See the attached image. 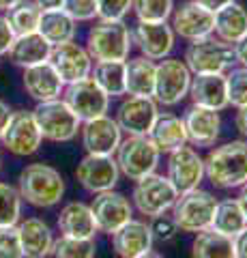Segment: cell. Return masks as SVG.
Returning <instances> with one entry per match:
<instances>
[{
	"instance_id": "484cf974",
	"label": "cell",
	"mask_w": 247,
	"mask_h": 258,
	"mask_svg": "<svg viewBox=\"0 0 247 258\" xmlns=\"http://www.w3.org/2000/svg\"><path fill=\"white\" fill-rule=\"evenodd\" d=\"M24 258H47L54 245L52 228L39 217H28L18 226Z\"/></svg>"
},
{
	"instance_id": "9c48e42d",
	"label": "cell",
	"mask_w": 247,
	"mask_h": 258,
	"mask_svg": "<svg viewBox=\"0 0 247 258\" xmlns=\"http://www.w3.org/2000/svg\"><path fill=\"white\" fill-rule=\"evenodd\" d=\"M191 84V71L181 58H170L166 56L163 60L157 62L155 74V91L153 99L161 106H177L189 93Z\"/></svg>"
},
{
	"instance_id": "e575fe53",
	"label": "cell",
	"mask_w": 247,
	"mask_h": 258,
	"mask_svg": "<svg viewBox=\"0 0 247 258\" xmlns=\"http://www.w3.org/2000/svg\"><path fill=\"white\" fill-rule=\"evenodd\" d=\"M52 258H95V239L60 237L52 245Z\"/></svg>"
},
{
	"instance_id": "ab89813d",
	"label": "cell",
	"mask_w": 247,
	"mask_h": 258,
	"mask_svg": "<svg viewBox=\"0 0 247 258\" xmlns=\"http://www.w3.org/2000/svg\"><path fill=\"white\" fill-rule=\"evenodd\" d=\"M0 258H24L18 226L0 228Z\"/></svg>"
},
{
	"instance_id": "8992f818",
	"label": "cell",
	"mask_w": 247,
	"mask_h": 258,
	"mask_svg": "<svg viewBox=\"0 0 247 258\" xmlns=\"http://www.w3.org/2000/svg\"><path fill=\"white\" fill-rule=\"evenodd\" d=\"M114 155L121 174L129 181H140L155 172L161 153L148 136H127L125 140H121Z\"/></svg>"
},
{
	"instance_id": "c3c4849f",
	"label": "cell",
	"mask_w": 247,
	"mask_h": 258,
	"mask_svg": "<svg viewBox=\"0 0 247 258\" xmlns=\"http://www.w3.org/2000/svg\"><path fill=\"white\" fill-rule=\"evenodd\" d=\"M41 11H54V9H62V3L65 0H33Z\"/></svg>"
},
{
	"instance_id": "7c38bea8",
	"label": "cell",
	"mask_w": 247,
	"mask_h": 258,
	"mask_svg": "<svg viewBox=\"0 0 247 258\" xmlns=\"http://www.w3.org/2000/svg\"><path fill=\"white\" fill-rule=\"evenodd\" d=\"M159 114V106L153 97H135L127 95L118 103L114 120L127 136H148L155 118Z\"/></svg>"
},
{
	"instance_id": "db71d44e",
	"label": "cell",
	"mask_w": 247,
	"mask_h": 258,
	"mask_svg": "<svg viewBox=\"0 0 247 258\" xmlns=\"http://www.w3.org/2000/svg\"><path fill=\"white\" fill-rule=\"evenodd\" d=\"M0 164H3V159H0Z\"/></svg>"
},
{
	"instance_id": "2e32d148",
	"label": "cell",
	"mask_w": 247,
	"mask_h": 258,
	"mask_svg": "<svg viewBox=\"0 0 247 258\" xmlns=\"http://www.w3.org/2000/svg\"><path fill=\"white\" fill-rule=\"evenodd\" d=\"M91 211L95 215V222H97V228L101 232L112 235L114 230H118L123 224L131 220L133 207L129 203V198L123 196L121 191L108 189V191L95 194L91 203Z\"/></svg>"
},
{
	"instance_id": "1f68e13d",
	"label": "cell",
	"mask_w": 247,
	"mask_h": 258,
	"mask_svg": "<svg viewBox=\"0 0 247 258\" xmlns=\"http://www.w3.org/2000/svg\"><path fill=\"white\" fill-rule=\"evenodd\" d=\"M245 226H247V217H245L236 198L217 200L213 222H211V228L215 232H221V235H226V237H236Z\"/></svg>"
},
{
	"instance_id": "9a60e30c",
	"label": "cell",
	"mask_w": 247,
	"mask_h": 258,
	"mask_svg": "<svg viewBox=\"0 0 247 258\" xmlns=\"http://www.w3.org/2000/svg\"><path fill=\"white\" fill-rule=\"evenodd\" d=\"M47 62L54 67V71H56L58 78L62 80V84L77 82V80L91 76V71H93L91 54L86 52V47L77 45L75 41L52 45Z\"/></svg>"
},
{
	"instance_id": "cb8c5ba5",
	"label": "cell",
	"mask_w": 247,
	"mask_h": 258,
	"mask_svg": "<svg viewBox=\"0 0 247 258\" xmlns=\"http://www.w3.org/2000/svg\"><path fill=\"white\" fill-rule=\"evenodd\" d=\"M58 230L62 237L73 239H95L99 232L91 205L84 203H69L60 209L58 215Z\"/></svg>"
},
{
	"instance_id": "74e56055",
	"label": "cell",
	"mask_w": 247,
	"mask_h": 258,
	"mask_svg": "<svg viewBox=\"0 0 247 258\" xmlns=\"http://www.w3.org/2000/svg\"><path fill=\"white\" fill-rule=\"evenodd\" d=\"M228 106L241 108L247 103V67H232L226 71Z\"/></svg>"
},
{
	"instance_id": "4316f807",
	"label": "cell",
	"mask_w": 247,
	"mask_h": 258,
	"mask_svg": "<svg viewBox=\"0 0 247 258\" xmlns=\"http://www.w3.org/2000/svg\"><path fill=\"white\" fill-rule=\"evenodd\" d=\"M213 35L226 43H236L243 35H247V9L234 3L226 5L224 9L213 13Z\"/></svg>"
},
{
	"instance_id": "3957f363",
	"label": "cell",
	"mask_w": 247,
	"mask_h": 258,
	"mask_svg": "<svg viewBox=\"0 0 247 258\" xmlns=\"http://www.w3.org/2000/svg\"><path fill=\"white\" fill-rule=\"evenodd\" d=\"M131 30L125 22L99 20L86 35V52L93 60H127L131 52Z\"/></svg>"
},
{
	"instance_id": "f1b7e54d",
	"label": "cell",
	"mask_w": 247,
	"mask_h": 258,
	"mask_svg": "<svg viewBox=\"0 0 247 258\" xmlns=\"http://www.w3.org/2000/svg\"><path fill=\"white\" fill-rule=\"evenodd\" d=\"M50 50H52V45L39 32H30V35L15 37V41L7 54H9L13 64H18L22 69H28V67H35V64L47 62Z\"/></svg>"
},
{
	"instance_id": "d4e9b609",
	"label": "cell",
	"mask_w": 247,
	"mask_h": 258,
	"mask_svg": "<svg viewBox=\"0 0 247 258\" xmlns=\"http://www.w3.org/2000/svg\"><path fill=\"white\" fill-rule=\"evenodd\" d=\"M150 142L157 147L159 153H172L187 144V132L183 118L172 112H159L153 127L148 132Z\"/></svg>"
},
{
	"instance_id": "bcb514c9",
	"label": "cell",
	"mask_w": 247,
	"mask_h": 258,
	"mask_svg": "<svg viewBox=\"0 0 247 258\" xmlns=\"http://www.w3.org/2000/svg\"><path fill=\"white\" fill-rule=\"evenodd\" d=\"M194 3H198L200 7H204L206 11H211V13H215V11H219V9H224L226 5H230V3H234V0H194Z\"/></svg>"
},
{
	"instance_id": "7a4b0ae2",
	"label": "cell",
	"mask_w": 247,
	"mask_h": 258,
	"mask_svg": "<svg viewBox=\"0 0 247 258\" xmlns=\"http://www.w3.org/2000/svg\"><path fill=\"white\" fill-rule=\"evenodd\" d=\"M18 191L28 205L50 209L56 207L65 196V181L56 168L47 164H30L20 172Z\"/></svg>"
},
{
	"instance_id": "5bb4252c",
	"label": "cell",
	"mask_w": 247,
	"mask_h": 258,
	"mask_svg": "<svg viewBox=\"0 0 247 258\" xmlns=\"http://www.w3.org/2000/svg\"><path fill=\"white\" fill-rule=\"evenodd\" d=\"M75 176L86 191L99 194L116 187L121 170H118L114 155H91V153H86V157L77 164Z\"/></svg>"
},
{
	"instance_id": "f6af8a7d",
	"label": "cell",
	"mask_w": 247,
	"mask_h": 258,
	"mask_svg": "<svg viewBox=\"0 0 247 258\" xmlns=\"http://www.w3.org/2000/svg\"><path fill=\"white\" fill-rule=\"evenodd\" d=\"M234 241V252H236V258H247V226L238 232L236 237H232Z\"/></svg>"
},
{
	"instance_id": "30bf717a",
	"label": "cell",
	"mask_w": 247,
	"mask_h": 258,
	"mask_svg": "<svg viewBox=\"0 0 247 258\" xmlns=\"http://www.w3.org/2000/svg\"><path fill=\"white\" fill-rule=\"evenodd\" d=\"M179 191L174 189V185L168 181V176L163 174H148L144 179L135 181L133 187V207L138 209L142 215L155 217L161 213H168L174 200H177Z\"/></svg>"
},
{
	"instance_id": "52a82bcc",
	"label": "cell",
	"mask_w": 247,
	"mask_h": 258,
	"mask_svg": "<svg viewBox=\"0 0 247 258\" xmlns=\"http://www.w3.org/2000/svg\"><path fill=\"white\" fill-rule=\"evenodd\" d=\"M33 114L43 140L50 142H71L77 136L79 127H82V120L71 112V108L60 97L37 103Z\"/></svg>"
},
{
	"instance_id": "ba28073f",
	"label": "cell",
	"mask_w": 247,
	"mask_h": 258,
	"mask_svg": "<svg viewBox=\"0 0 247 258\" xmlns=\"http://www.w3.org/2000/svg\"><path fill=\"white\" fill-rule=\"evenodd\" d=\"M62 101L71 108V112L82 120H93L110 110V97L99 88V84L93 80V76H86L77 82L65 84L62 88Z\"/></svg>"
},
{
	"instance_id": "d6986e66",
	"label": "cell",
	"mask_w": 247,
	"mask_h": 258,
	"mask_svg": "<svg viewBox=\"0 0 247 258\" xmlns=\"http://www.w3.org/2000/svg\"><path fill=\"white\" fill-rule=\"evenodd\" d=\"M79 134H82V144L86 153H91V155H114L123 140L121 127L108 114L84 120L79 127Z\"/></svg>"
},
{
	"instance_id": "83f0119b",
	"label": "cell",
	"mask_w": 247,
	"mask_h": 258,
	"mask_svg": "<svg viewBox=\"0 0 247 258\" xmlns=\"http://www.w3.org/2000/svg\"><path fill=\"white\" fill-rule=\"evenodd\" d=\"M155 74L157 62L146 56H135L125 60V88L127 95L135 97H153L155 91Z\"/></svg>"
},
{
	"instance_id": "ffe728a7",
	"label": "cell",
	"mask_w": 247,
	"mask_h": 258,
	"mask_svg": "<svg viewBox=\"0 0 247 258\" xmlns=\"http://www.w3.org/2000/svg\"><path fill=\"white\" fill-rule=\"evenodd\" d=\"M185 132H187V142H191L194 147H213L219 138L221 132V116L219 112L209 110V108H200V106H191L185 116Z\"/></svg>"
},
{
	"instance_id": "f546056e",
	"label": "cell",
	"mask_w": 247,
	"mask_h": 258,
	"mask_svg": "<svg viewBox=\"0 0 247 258\" xmlns=\"http://www.w3.org/2000/svg\"><path fill=\"white\" fill-rule=\"evenodd\" d=\"M37 32L50 45H58V43H67L75 39L77 32V22L67 15L62 9H54V11H41V20H39V28Z\"/></svg>"
},
{
	"instance_id": "e0dca14e",
	"label": "cell",
	"mask_w": 247,
	"mask_h": 258,
	"mask_svg": "<svg viewBox=\"0 0 247 258\" xmlns=\"http://www.w3.org/2000/svg\"><path fill=\"white\" fill-rule=\"evenodd\" d=\"M174 30L168 22H138L131 32V41L138 45L142 56L150 60H163L174 47Z\"/></svg>"
},
{
	"instance_id": "816d5d0a",
	"label": "cell",
	"mask_w": 247,
	"mask_h": 258,
	"mask_svg": "<svg viewBox=\"0 0 247 258\" xmlns=\"http://www.w3.org/2000/svg\"><path fill=\"white\" fill-rule=\"evenodd\" d=\"M20 0H0V11H9L13 5H18Z\"/></svg>"
},
{
	"instance_id": "60d3db41",
	"label": "cell",
	"mask_w": 247,
	"mask_h": 258,
	"mask_svg": "<svg viewBox=\"0 0 247 258\" xmlns=\"http://www.w3.org/2000/svg\"><path fill=\"white\" fill-rule=\"evenodd\" d=\"M150 235H153V241H159V243H168V241H172L174 237H177V224H174L172 215H155L150 217Z\"/></svg>"
},
{
	"instance_id": "d590c367",
	"label": "cell",
	"mask_w": 247,
	"mask_h": 258,
	"mask_svg": "<svg viewBox=\"0 0 247 258\" xmlns=\"http://www.w3.org/2000/svg\"><path fill=\"white\" fill-rule=\"evenodd\" d=\"M131 11L138 22H168L174 11V0H133Z\"/></svg>"
},
{
	"instance_id": "ee69618b",
	"label": "cell",
	"mask_w": 247,
	"mask_h": 258,
	"mask_svg": "<svg viewBox=\"0 0 247 258\" xmlns=\"http://www.w3.org/2000/svg\"><path fill=\"white\" fill-rule=\"evenodd\" d=\"M232 50H234V58L241 67H247V35H243L236 43H232Z\"/></svg>"
},
{
	"instance_id": "8d00e7d4",
	"label": "cell",
	"mask_w": 247,
	"mask_h": 258,
	"mask_svg": "<svg viewBox=\"0 0 247 258\" xmlns=\"http://www.w3.org/2000/svg\"><path fill=\"white\" fill-rule=\"evenodd\" d=\"M22 215V196L9 183L0 181V228L15 226Z\"/></svg>"
},
{
	"instance_id": "4fadbf2b",
	"label": "cell",
	"mask_w": 247,
	"mask_h": 258,
	"mask_svg": "<svg viewBox=\"0 0 247 258\" xmlns=\"http://www.w3.org/2000/svg\"><path fill=\"white\" fill-rule=\"evenodd\" d=\"M168 181L179 194L200 187L204 179V159L196 149L183 144L181 149L168 153Z\"/></svg>"
},
{
	"instance_id": "44dd1931",
	"label": "cell",
	"mask_w": 247,
	"mask_h": 258,
	"mask_svg": "<svg viewBox=\"0 0 247 258\" xmlns=\"http://www.w3.org/2000/svg\"><path fill=\"white\" fill-rule=\"evenodd\" d=\"M187 97L194 106L209 108L221 112L228 108V91H226V74H200L191 76Z\"/></svg>"
},
{
	"instance_id": "681fc988",
	"label": "cell",
	"mask_w": 247,
	"mask_h": 258,
	"mask_svg": "<svg viewBox=\"0 0 247 258\" xmlns=\"http://www.w3.org/2000/svg\"><path fill=\"white\" fill-rule=\"evenodd\" d=\"M9 116H11V108L7 106V103L0 99V136H3V132H5V127H7V120H9Z\"/></svg>"
},
{
	"instance_id": "836d02e7",
	"label": "cell",
	"mask_w": 247,
	"mask_h": 258,
	"mask_svg": "<svg viewBox=\"0 0 247 258\" xmlns=\"http://www.w3.org/2000/svg\"><path fill=\"white\" fill-rule=\"evenodd\" d=\"M7 20H9L15 37L20 35H30L37 32L39 20H41V9L33 3V0H20L18 5H13L7 11Z\"/></svg>"
},
{
	"instance_id": "603a6c76",
	"label": "cell",
	"mask_w": 247,
	"mask_h": 258,
	"mask_svg": "<svg viewBox=\"0 0 247 258\" xmlns=\"http://www.w3.org/2000/svg\"><path fill=\"white\" fill-rule=\"evenodd\" d=\"M22 82H24L26 93L33 97L37 103L56 99V97L62 95V88H65L62 80L58 78V74L54 71L50 62H41V64H35V67L24 69Z\"/></svg>"
},
{
	"instance_id": "5b68a950",
	"label": "cell",
	"mask_w": 247,
	"mask_h": 258,
	"mask_svg": "<svg viewBox=\"0 0 247 258\" xmlns=\"http://www.w3.org/2000/svg\"><path fill=\"white\" fill-rule=\"evenodd\" d=\"M217 198L206 189H189L177 196L172 205V220L177 224V228L183 232H202L206 228H211L213 213Z\"/></svg>"
},
{
	"instance_id": "7bdbcfd3",
	"label": "cell",
	"mask_w": 247,
	"mask_h": 258,
	"mask_svg": "<svg viewBox=\"0 0 247 258\" xmlns=\"http://www.w3.org/2000/svg\"><path fill=\"white\" fill-rule=\"evenodd\" d=\"M13 41H15V32L11 28V24L7 20V15H0V56L9 52Z\"/></svg>"
},
{
	"instance_id": "7402d4cb",
	"label": "cell",
	"mask_w": 247,
	"mask_h": 258,
	"mask_svg": "<svg viewBox=\"0 0 247 258\" xmlns=\"http://www.w3.org/2000/svg\"><path fill=\"white\" fill-rule=\"evenodd\" d=\"M112 247L121 258H140L153 247V235L146 222L131 220L112 232Z\"/></svg>"
},
{
	"instance_id": "f5cc1de1",
	"label": "cell",
	"mask_w": 247,
	"mask_h": 258,
	"mask_svg": "<svg viewBox=\"0 0 247 258\" xmlns=\"http://www.w3.org/2000/svg\"><path fill=\"white\" fill-rule=\"evenodd\" d=\"M140 258H163L161 254H157V252H146L144 256H140Z\"/></svg>"
},
{
	"instance_id": "4dcf8cb0",
	"label": "cell",
	"mask_w": 247,
	"mask_h": 258,
	"mask_svg": "<svg viewBox=\"0 0 247 258\" xmlns=\"http://www.w3.org/2000/svg\"><path fill=\"white\" fill-rule=\"evenodd\" d=\"M191 258H236L232 237H226L213 228L196 232L191 243Z\"/></svg>"
},
{
	"instance_id": "f907efd6",
	"label": "cell",
	"mask_w": 247,
	"mask_h": 258,
	"mask_svg": "<svg viewBox=\"0 0 247 258\" xmlns=\"http://www.w3.org/2000/svg\"><path fill=\"white\" fill-rule=\"evenodd\" d=\"M236 200H238V205H241L243 213H245V217H247V183H243V185H241V191H238Z\"/></svg>"
},
{
	"instance_id": "f35d334b",
	"label": "cell",
	"mask_w": 247,
	"mask_h": 258,
	"mask_svg": "<svg viewBox=\"0 0 247 258\" xmlns=\"http://www.w3.org/2000/svg\"><path fill=\"white\" fill-rule=\"evenodd\" d=\"M133 0H97V20L123 22L131 11Z\"/></svg>"
},
{
	"instance_id": "ac0fdd59",
	"label": "cell",
	"mask_w": 247,
	"mask_h": 258,
	"mask_svg": "<svg viewBox=\"0 0 247 258\" xmlns=\"http://www.w3.org/2000/svg\"><path fill=\"white\" fill-rule=\"evenodd\" d=\"M170 26L177 37L187 39V41H198V39L213 35V13L194 0H187V3L174 7L170 15Z\"/></svg>"
},
{
	"instance_id": "d6a6232c",
	"label": "cell",
	"mask_w": 247,
	"mask_h": 258,
	"mask_svg": "<svg viewBox=\"0 0 247 258\" xmlns=\"http://www.w3.org/2000/svg\"><path fill=\"white\" fill-rule=\"evenodd\" d=\"M93 80L99 84V88L110 99L112 97L127 95L125 88V60H103L95 62V69L91 71Z\"/></svg>"
},
{
	"instance_id": "277c9868",
	"label": "cell",
	"mask_w": 247,
	"mask_h": 258,
	"mask_svg": "<svg viewBox=\"0 0 247 258\" xmlns=\"http://www.w3.org/2000/svg\"><path fill=\"white\" fill-rule=\"evenodd\" d=\"M183 62L187 64L191 76L200 74H226L236 64L232 45L221 41L215 35L189 41Z\"/></svg>"
},
{
	"instance_id": "7dc6e473",
	"label": "cell",
	"mask_w": 247,
	"mask_h": 258,
	"mask_svg": "<svg viewBox=\"0 0 247 258\" xmlns=\"http://www.w3.org/2000/svg\"><path fill=\"white\" fill-rule=\"evenodd\" d=\"M234 125L243 136H247V103L241 108H236V116H234Z\"/></svg>"
},
{
	"instance_id": "b9f144b4",
	"label": "cell",
	"mask_w": 247,
	"mask_h": 258,
	"mask_svg": "<svg viewBox=\"0 0 247 258\" xmlns=\"http://www.w3.org/2000/svg\"><path fill=\"white\" fill-rule=\"evenodd\" d=\"M62 11L75 22H91L97 18V0H65Z\"/></svg>"
},
{
	"instance_id": "8fae6325",
	"label": "cell",
	"mask_w": 247,
	"mask_h": 258,
	"mask_svg": "<svg viewBox=\"0 0 247 258\" xmlns=\"http://www.w3.org/2000/svg\"><path fill=\"white\" fill-rule=\"evenodd\" d=\"M0 142L7 147V151H11L13 155H20V157L37 153L43 142V136L39 132V125L33 112L28 110L11 112L5 132L0 136Z\"/></svg>"
},
{
	"instance_id": "6da1fadb",
	"label": "cell",
	"mask_w": 247,
	"mask_h": 258,
	"mask_svg": "<svg viewBox=\"0 0 247 258\" xmlns=\"http://www.w3.org/2000/svg\"><path fill=\"white\" fill-rule=\"evenodd\" d=\"M204 176L215 187L234 189L247 183V142L232 140L204 157Z\"/></svg>"
}]
</instances>
